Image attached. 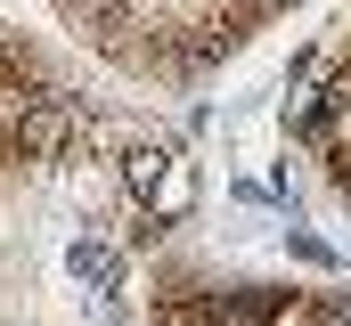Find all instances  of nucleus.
Instances as JSON below:
<instances>
[{"mask_svg": "<svg viewBox=\"0 0 351 326\" xmlns=\"http://www.w3.org/2000/svg\"><path fill=\"white\" fill-rule=\"evenodd\" d=\"M58 8L114 66L156 74V82H188L213 58H229L254 25H269L278 8H294V0H58Z\"/></svg>", "mask_w": 351, "mask_h": 326, "instance_id": "nucleus-1", "label": "nucleus"}, {"mask_svg": "<svg viewBox=\"0 0 351 326\" xmlns=\"http://www.w3.org/2000/svg\"><path fill=\"white\" fill-rule=\"evenodd\" d=\"M294 131H302V139L319 147V163H327V179H335V196L351 204V33L335 41V58H327V74H319V90L302 98Z\"/></svg>", "mask_w": 351, "mask_h": 326, "instance_id": "nucleus-2", "label": "nucleus"}]
</instances>
